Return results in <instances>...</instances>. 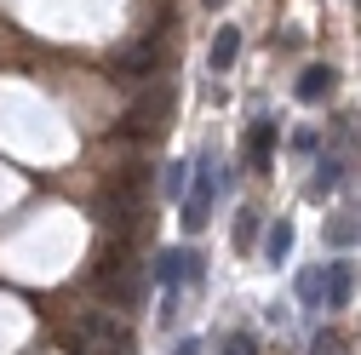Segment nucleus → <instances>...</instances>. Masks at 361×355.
Instances as JSON below:
<instances>
[{
    "label": "nucleus",
    "mask_w": 361,
    "mask_h": 355,
    "mask_svg": "<svg viewBox=\"0 0 361 355\" xmlns=\"http://www.w3.org/2000/svg\"><path fill=\"white\" fill-rule=\"evenodd\" d=\"M166 115H172V92H166V86H149V92H138V98L126 104V115H121V138H132V144L149 138L155 126H166Z\"/></svg>",
    "instance_id": "f257e3e1"
},
{
    "label": "nucleus",
    "mask_w": 361,
    "mask_h": 355,
    "mask_svg": "<svg viewBox=\"0 0 361 355\" xmlns=\"http://www.w3.org/2000/svg\"><path fill=\"white\" fill-rule=\"evenodd\" d=\"M98 287H104V298H121V304L138 298V263H132V247H109L98 258Z\"/></svg>",
    "instance_id": "f03ea898"
},
{
    "label": "nucleus",
    "mask_w": 361,
    "mask_h": 355,
    "mask_svg": "<svg viewBox=\"0 0 361 355\" xmlns=\"http://www.w3.org/2000/svg\"><path fill=\"white\" fill-rule=\"evenodd\" d=\"M155 281H161V292H178L184 281H201V258H195L190 247L161 252V258H155Z\"/></svg>",
    "instance_id": "7ed1b4c3"
},
{
    "label": "nucleus",
    "mask_w": 361,
    "mask_h": 355,
    "mask_svg": "<svg viewBox=\"0 0 361 355\" xmlns=\"http://www.w3.org/2000/svg\"><path fill=\"white\" fill-rule=\"evenodd\" d=\"M80 327H86V338L98 344V355H138V338H132L121 321H109V316H86Z\"/></svg>",
    "instance_id": "20e7f679"
},
{
    "label": "nucleus",
    "mask_w": 361,
    "mask_h": 355,
    "mask_svg": "<svg viewBox=\"0 0 361 355\" xmlns=\"http://www.w3.org/2000/svg\"><path fill=\"white\" fill-rule=\"evenodd\" d=\"M207 206H212V161H201L195 189L184 195V230H201V224H207Z\"/></svg>",
    "instance_id": "39448f33"
},
{
    "label": "nucleus",
    "mask_w": 361,
    "mask_h": 355,
    "mask_svg": "<svg viewBox=\"0 0 361 355\" xmlns=\"http://www.w3.org/2000/svg\"><path fill=\"white\" fill-rule=\"evenodd\" d=\"M155 63H161V40L155 35H144L132 52H121V63H115V75H126V80H138V75H155Z\"/></svg>",
    "instance_id": "423d86ee"
},
{
    "label": "nucleus",
    "mask_w": 361,
    "mask_h": 355,
    "mask_svg": "<svg viewBox=\"0 0 361 355\" xmlns=\"http://www.w3.org/2000/svg\"><path fill=\"white\" fill-rule=\"evenodd\" d=\"M333 80H338V75H333L327 63H310V69L293 80V98H298V104H322V98H333Z\"/></svg>",
    "instance_id": "0eeeda50"
},
{
    "label": "nucleus",
    "mask_w": 361,
    "mask_h": 355,
    "mask_svg": "<svg viewBox=\"0 0 361 355\" xmlns=\"http://www.w3.org/2000/svg\"><path fill=\"white\" fill-rule=\"evenodd\" d=\"M235 58H241V29H235V23H224V29H212V52H207L212 75H224V69H235Z\"/></svg>",
    "instance_id": "6e6552de"
},
{
    "label": "nucleus",
    "mask_w": 361,
    "mask_h": 355,
    "mask_svg": "<svg viewBox=\"0 0 361 355\" xmlns=\"http://www.w3.org/2000/svg\"><path fill=\"white\" fill-rule=\"evenodd\" d=\"M269 155H276V120H258V126L247 132V161L264 172V166H269Z\"/></svg>",
    "instance_id": "1a4fd4ad"
},
{
    "label": "nucleus",
    "mask_w": 361,
    "mask_h": 355,
    "mask_svg": "<svg viewBox=\"0 0 361 355\" xmlns=\"http://www.w3.org/2000/svg\"><path fill=\"white\" fill-rule=\"evenodd\" d=\"M355 292V270L350 263H327V309H344Z\"/></svg>",
    "instance_id": "9d476101"
},
{
    "label": "nucleus",
    "mask_w": 361,
    "mask_h": 355,
    "mask_svg": "<svg viewBox=\"0 0 361 355\" xmlns=\"http://www.w3.org/2000/svg\"><path fill=\"white\" fill-rule=\"evenodd\" d=\"M298 304L304 309H327V270H322V263L298 275Z\"/></svg>",
    "instance_id": "9b49d317"
},
{
    "label": "nucleus",
    "mask_w": 361,
    "mask_h": 355,
    "mask_svg": "<svg viewBox=\"0 0 361 355\" xmlns=\"http://www.w3.org/2000/svg\"><path fill=\"white\" fill-rule=\"evenodd\" d=\"M287 252H293V224H287V218H276L269 235H264V263H287Z\"/></svg>",
    "instance_id": "f8f14e48"
},
{
    "label": "nucleus",
    "mask_w": 361,
    "mask_h": 355,
    "mask_svg": "<svg viewBox=\"0 0 361 355\" xmlns=\"http://www.w3.org/2000/svg\"><path fill=\"white\" fill-rule=\"evenodd\" d=\"M230 241H235V252H252V241H258V212H252V206L235 212V235H230Z\"/></svg>",
    "instance_id": "ddd939ff"
},
{
    "label": "nucleus",
    "mask_w": 361,
    "mask_h": 355,
    "mask_svg": "<svg viewBox=\"0 0 361 355\" xmlns=\"http://www.w3.org/2000/svg\"><path fill=\"white\" fill-rule=\"evenodd\" d=\"M190 172H195L190 161H172V166H166V201H178V195L190 189Z\"/></svg>",
    "instance_id": "4468645a"
},
{
    "label": "nucleus",
    "mask_w": 361,
    "mask_h": 355,
    "mask_svg": "<svg viewBox=\"0 0 361 355\" xmlns=\"http://www.w3.org/2000/svg\"><path fill=\"white\" fill-rule=\"evenodd\" d=\"M293 149H298V155H315V149H322V132L298 126V132H293Z\"/></svg>",
    "instance_id": "2eb2a0df"
},
{
    "label": "nucleus",
    "mask_w": 361,
    "mask_h": 355,
    "mask_svg": "<svg viewBox=\"0 0 361 355\" xmlns=\"http://www.w3.org/2000/svg\"><path fill=\"white\" fill-rule=\"evenodd\" d=\"M338 172H344L338 161H322V172H315V195H327V189L338 184Z\"/></svg>",
    "instance_id": "dca6fc26"
},
{
    "label": "nucleus",
    "mask_w": 361,
    "mask_h": 355,
    "mask_svg": "<svg viewBox=\"0 0 361 355\" xmlns=\"http://www.w3.org/2000/svg\"><path fill=\"white\" fill-rule=\"evenodd\" d=\"M224 355H258V344L247 332H230V338H224Z\"/></svg>",
    "instance_id": "f3484780"
},
{
    "label": "nucleus",
    "mask_w": 361,
    "mask_h": 355,
    "mask_svg": "<svg viewBox=\"0 0 361 355\" xmlns=\"http://www.w3.org/2000/svg\"><path fill=\"white\" fill-rule=\"evenodd\" d=\"M327 247H355V230L350 224H327Z\"/></svg>",
    "instance_id": "a211bd4d"
},
{
    "label": "nucleus",
    "mask_w": 361,
    "mask_h": 355,
    "mask_svg": "<svg viewBox=\"0 0 361 355\" xmlns=\"http://www.w3.org/2000/svg\"><path fill=\"white\" fill-rule=\"evenodd\" d=\"M172 355H201V344H195V338H184V344L172 349Z\"/></svg>",
    "instance_id": "6ab92c4d"
},
{
    "label": "nucleus",
    "mask_w": 361,
    "mask_h": 355,
    "mask_svg": "<svg viewBox=\"0 0 361 355\" xmlns=\"http://www.w3.org/2000/svg\"><path fill=\"white\" fill-rule=\"evenodd\" d=\"M207 6H230V0H207Z\"/></svg>",
    "instance_id": "aec40b11"
}]
</instances>
